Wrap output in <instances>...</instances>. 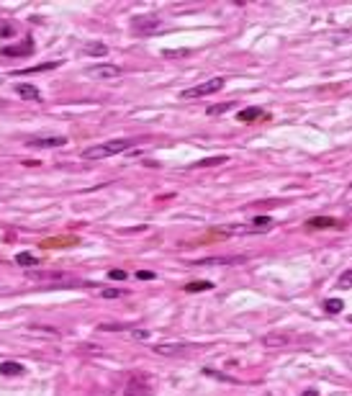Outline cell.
I'll return each mask as SVG.
<instances>
[{
  "label": "cell",
  "instance_id": "1",
  "mask_svg": "<svg viewBox=\"0 0 352 396\" xmlns=\"http://www.w3.org/2000/svg\"><path fill=\"white\" fill-rule=\"evenodd\" d=\"M134 147V139H111V142H103V144H95L90 149L83 152L85 160H105V157H113V154H121L124 149H131Z\"/></svg>",
  "mask_w": 352,
  "mask_h": 396
},
{
  "label": "cell",
  "instance_id": "2",
  "mask_svg": "<svg viewBox=\"0 0 352 396\" xmlns=\"http://www.w3.org/2000/svg\"><path fill=\"white\" fill-rule=\"evenodd\" d=\"M224 77H214V80H208V83H201V85H195V88H188V90H183L180 93V98H203V95H211V93H216V90H221L224 88Z\"/></svg>",
  "mask_w": 352,
  "mask_h": 396
},
{
  "label": "cell",
  "instance_id": "3",
  "mask_svg": "<svg viewBox=\"0 0 352 396\" xmlns=\"http://www.w3.org/2000/svg\"><path fill=\"white\" fill-rule=\"evenodd\" d=\"M149 391H152V383H149V378L144 376V373H134L131 378H129V383H126V396H149Z\"/></svg>",
  "mask_w": 352,
  "mask_h": 396
},
{
  "label": "cell",
  "instance_id": "4",
  "mask_svg": "<svg viewBox=\"0 0 352 396\" xmlns=\"http://www.w3.org/2000/svg\"><path fill=\"white\" fill-rule=\"evenodd\" d=\"M26 144L33 149H54V147H64L67 139L64 137H31Z\"/></svg>",
  "mask_w": 352,
  "mask_h": 396
},
{
  "label": "cell",
  "instance_id": "5",
  "mask_svg": "<svg viewBox=\"0 0 352 396\" xmlns=\"http://www.w3.org/2000/svg\"><path fill=\"white\" fill-rule=\"evenodd\" d=\"M90 75L93 77H119V75H124V70L119 67V64H98V67H93L90 70Z\"/></svg>",
  "mask_w": 352,
  "mask_h": 396
},
{
  "label": "cell",
  "instance_id": "6",
  "mask_svg": "<svg viewBox=\"0 0 352 396\" xmlns=\"http://www.w3.org/2000/svg\"><path fill=\"white\" fill-rule=\"evenodd\" d=\"M185 350H188L185 342H160V345H154V352H160V355H180Z\"/></svg>",
  "mask_w": 352,
  "mask_h": 396
},
{
  "label": "cell",
  "instance_id": "7",
  "mask_svg": "<svg viewBox=\"0 0 352 396\" xmlns=\"http://www.w3.org/2000/svg\"><path fill=\"white\" fill-rule=\"evenodd\" d=\"M244 257H201L195 260L198 265H234V262H242Z\"/></svg>",
  "mask_w": 352,
  "mask_h": 396
},
{
  "label": "cell",
  "instance_id": "8",
  "mask_svg": "<svg viewBox=\"0 0 352 396\" xmlns=\"http://www.w3.org/2000/svg\"><path fill=\"white\" fill-rule=\"evenodd\" d=\"M0 376H23V366L6 360V363H0Z\"/></svg>",
  "mask_w": 352,
  "mask_h": 396
},
{
  "label": "cell",
  "instance_id": "9",
  "mask_svg": "<svg viewBox=\"0 0 352 396\" xmlns=\"http://www.w3.org/2000/svg\"><path fill=\"white\" fill-rule=\"evenodd\" d=\"M18 95H21L23 101H39V98H42V93L36 90V85H21V88H18Z\"/></svg>",
  "mask_w": 352,
  "mask_h": 396
},
{
  "label": "cell",
  "instance_id": "10",
  "mask_svg": "<svg viewBox=\"0 0 352 396\" xmlns=\"http://www.w3.org/2000/svg\"><path fill=\"white\" fill-rule=\"evenodd\" d=\"M3 54L6 57H21V54H31V44H18V47H3Z\"/></svg>",
  "mask_w": 352,
  "mask_h": 396
},
{
  "label": "cell",
  "instance_id": "11",
  "mask_svg": "<svg viewBox=\"0 0 352 396\" xmlns=\"http://www.w3.org/2000/svg\"><path fill=\"white\" fill-rule=\"evenodd\" d=\"M208 288H214V283H208V281H195V283H188V286H185V291H188V293H195V291H208Z\"/></svg>",
  "mask_w": 352,
  "mask_h": 396
},
{
  "label": "cell",
  "instance_id": "12",
  "mask_svg": "<svg viewBox=\"0 0 352 396\" xmlns=\"http://www.w3.org/2000/svg\"><path fill=\"white\" fill-rule=\"evenodd\" d=\"M262 111L260 108H250V111H239V121H255V118H260Z\"/></svg>",
  "mask_w": 352,
  "mask_h": 396
},
{
  "label": "cell",
  "instance_id": "13",
  "mask_svg": "<svg viewBox=\"0 0 352 396\" xmlns=\"http://www.w3.org/2000/svg\"><path fill=\"white\" fill-rule=\"evenodd\" d=\"M306 226H308V229H319V226H337V221H334V219H311Z\"/></svg>",
  "mask_w": 352,
  "mask_h": 396
},
{
  "label": "cell",
  "instance_id": "14",
  "mask_svg": "<svg viewBox=\"0 0 352 396\" xmlns=\"http://www.w3.org/2000/svg\"><path fill=\"white\" fill-rule=\"evenodd\" d=\"M337 286H339V288H352V270H344V273L339 275Z\"/></svg>",
  "mask_w": 352,
  "mask_h": 396
},
{
  "label": "cell",
  "instance_id": "15",
  "mask_svg": "<svg viewBox=\"0 0 352 396\" xmlns=\"http://www.w3.org/2000/svg\"><path fill=\"white\" fill-rule=\"evenodd\" d=\"M16 262H18V265H36V262H39V257H33V255H26V252H21V255H16Z\"/></svg>",
  "mask_w": 352,
  "mask_h": 396
},
{
  "label": "cell",
  "instance_id": "16",
  "mask_svg": "<svg viewBox=\"0 0 352 396\" xmlns=\"http://www.w3.org/2000/svg\"><path fill=\"white\" fill-rule=\"evenodd\" d=\"M221 162H226V157H214V160H201V162H198V168H211V165H221Z\"/></svg>",
  "mask_w": 352,
  "mask_h": 396
},
{
  "label": "cell",
  "instance_id": "17",
  "mask_svg": "<svg viewBox=\"0 0 352 396\" xmlns=\"http://www.w3.org/2000/svg\"><path fill=\"white\" fill-rule=\"evenodd\" d=\"M105 49H108V47H103V44H90V47H85L88 54H105Z\"/></svg>",
  "mask_w": 352,
  "mask_h": 396
},
{
  "label": "cell",
  "instance_id": "18",
  "mask_svg": "<svg viewBox=\"0 0 352 396\" xmlns=\"http://www.w3.org/2000/svg\"><path fill=\"white\" fill-rule=\"evenodd\" d=\"M342 306H344V304H342L339 299H334V301H327V304H324V309H327V311H342Z\"/></svg>",
  "mask_w": 352,
  "mask_h": 396
},
{
  "label": "cell",
  "instance_id": "19",
  "mask_svg": "<svg viewBox=\"0 0 352 396\" xmlns=\"http://www.w3.org/2000/svg\"><path fill=\"white\" fill-rule=\"evenodd\" d=\"M100 296H105V299H119L121 296V291H116V288H103V293Z\"/></svg>",
  "mask_w": 352,
  "mask_h": 396
},
{
  "label": "cell",
  "instance_id": "20",
  "mask_svg": "<svg viewBox=\"0 0 352 396\" xmlns=\"http://www.w3.org/2000/svg\"><path fill=\"white\" fill-rule=\"evenodd\" d=\"M136 278H139V281H152V278H154V273H152V270H139V273H136Z\"/></svg>",
  "mask_w": 352,
  "mask_h": 396
},
{
  "label": "cell",
  "instance_id": "21",
  "mask_svg": "<svg viewBox=\"0 0 352 396\" xmlns=\"http://www.w3.org/2000/svg\"><path fill=\"white\" fill-rule=\"evenodd\" d=\"M111 278H113V281H124V278H126V273L116 268V270H111Z\"/></svg>",
  "mask_w": 352,
  "mask_h": 396
},
{
  "label": "cell",
  "instance_id": "22",
  "mask_svg": "<svg viewBox=\"0 0 352 396\" xmlns=\"http://www.w3.org/2000/svg\"><path fill=\"white\" fill-rule=\"evenodd\" d=\"M226 108H231V106H229V103H221V106H214L211 113H221V111H226Z\"/></svg>",
  "mask_w": 352,
  "mask_h": 396
}]
</instances>
